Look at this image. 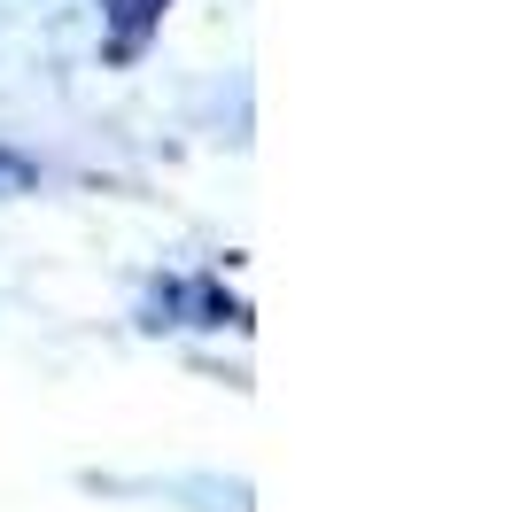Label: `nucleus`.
Masks as SVG:
<instances>
[{
  "label": "nucleus",
  "mask_w": 512,
  "mask_h": 512,
  "mask_svg": "<svg viewBox=\"0 0 512 512\" xmlns=\"http://www.w3.org/2000/svg\"><path fill=\"white\" fill-rule=\"evenodd\" d=\"M109 16H117V47H140V32L163 16V0H109Z\"/></svg>",
  "instance_id": "obj_1"
},
{
  "label": "nucleus",
  "mask_w": 512,
  "mask_h": 512,
  "mask_svg": "<svg viewBox=\"0 0 512 512\" xmlns=\"http://www.w3.org/2000/svg\"><path fill=\"white\" fill-rule=\"evenodd\" d=\"M32 179H39L32 163L16 156V148H0V194H16V187H32Z\"/></svg>",
  "instance_id": "obj_2"
}]
</instances>
